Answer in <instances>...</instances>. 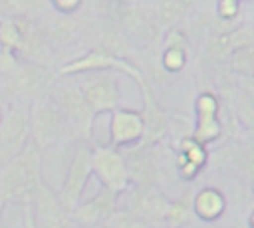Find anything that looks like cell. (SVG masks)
Returning a JSON list of instances; mask_svg holds the SVG:
<instances>
[{"instance_id": "6da1fadb", "label": "cell", "mask_w": 254, "mask_h": 228, "mask_svg": "<svg viewBox=\"0 0 254 228\" xmlns=\"http://www.w3.org/2000/svg\"><path fill=\"white\" fill-rule=\"evenodd\" d=\"M42 178V149L30 139L28 145L8 159L0 169V202L16 196H30Z\"/></svg>"}, {"instance_id": "7a4b0ae2", "label": "cell", "mask_w": 254, "mask_h": 228, "mask_svg": "<svg viewBox=\"0 0 254 228\" xmlns=\"http://www.w3.org/2000/svg\"><path fill=\"white\" fill-rule=\"evenodd\" d=\"M54 103L62 111L65 125L69 133L77 139H91V129H93V117L95 113L89 109L81 87L77 81L71 79H54L52 85L48 87Z\"/></svg>"}, {"instance_id": "3957f363", "label": "cell", "mask_w": 254, "mask_h": 228, "mask_svg": "<svg viewBox=\"0 0 254 228\" xmlns=\"http://www.w3.org/2000/svg\"><path fill=\"white\" fill-rule=\"evenodd\" d=\"M52 81H54V75L46 65L20 59L10 73L0 75V91L4 99H8L10 103L18 101V103L30 105L32 99H36L40 93H44L52 85Z\"/></svg>"}, {"instance_id": "277c9868", "label": "cell", "mask_w": 254, "mask_h": 228, "mask_svg": "<svg viewBox=\"0 0 254 228\" xmlns=\"http://www.w3.org/2000/svg\"><path fill=\"white\" fill-rule=\"evenodd\" d=\"M28 115H30V139L42 151L56 145L60 139H64V135L69 133L65 119L58 109V105L54 103L48 89L30 101Z\"/></svg>"}, {"instance_id": "5b68a950", "label": "cell", "mask_w": 254, "mask_h": 228, "mask_svg": "<svg viewBox=\"0 0 254 228\" xmlns=\"http://www.w3.org/2000/svg\"><path fill=\"white\" fill-rule=\"evenodd\" d=\"M91 149L93 147L89 145L87 139H77V145L73 149L65 176L60 184L58 198L67 212H71L77 206V202L81 200V194L85 190V184L91 176Z\"/></svg>"}, {"instance_id": "8992f818", "label": "cell", "mask_w": 254, "mask_h": 228, "mask_svg": "<svg viewBox=\"0 0 254 228\" xmlns=\"http://www.w3.org/2000/svg\"><path fill=\"white\" fill-rule=\"evenodd\" d=\"M30 141L28 103H10L0 117V163L18 155Z\"/></svg>"}, {"instance_id": "52a82bcc", "label": "cell", "mask_w": 254, "mask_h": 228, "mask_svg": "<svg viewBox=\"0 0 254 228\" xmlns=\"http://www.w3.org/2000/svg\"><path fill=\"white\" fill-rule=\"evenodd\" d=\"M91 172L99 178V182L121 194L129 188V171L125 165V157L117 151V147L97 145L91 149Z\"/></svg>"}, {"instance_id": "ba28073f", "label": "cell", "mask_w": 254, "mask_h": 228, "mask_svg": "<svg viewBox=\"0 0 254 228\" xmlns=\"http://www.w3.org/2000/svg\"><path fill=\"white\" fill-rule=\"evenodd\" d=\"M169 204L171 202L153 184H137L133 190L127 192V204L123 206V210L151 228L165 222Z\"/></svg>"}, {"instance_id": "9c48e42d", "label": "cell", "mask_w": 254, "mask_h": 228, "mask_svg": "<svg viewBox=\"0 0 254 228\" xmlns=\"http://www.w3.org/2000/svg\"><path fill=\"white\" fill-rule=\"evenodd\" d=\"M30 198H32L30 208H32L36 228H67L69 226L71 222L69 212L62 206L54 188H50L42 178L30 192Z\"/></svg>"}, {"instance_id": "30bf717a", "label": "cell", "mask_w": 254, "mask_h": 228, "mask_svg": "<svg viewBox=\"0 0 254 228\" xmlns=\"http://www.w3.org/2000/svg\"><path fill=\"white\" fill-rule=\"evenodd\" d=\"M93 73H95L93 77L79 83L81 93L95 115L111 113L115 107H119V97H121L117 77L109 73V69H99Z\"/></svg>"}, {"instance_id": "8fae6325", "label": "cell", "mask_w": 254, "mask_h": 228, "mask_svg": "<svg viewBox=\"0 0 254 228\" xmlns=\"http://www.w3.org/2000/svg\"><path fill=\"white\" fill-rule=\"evenodd\" d=\"M145 129L143 113L135 109L115 107L109 113V143L111 147H129L141 141Z\"/></svg>"}, {"instance_id": "7c38bea8", "label": "cell", "mask_w": 254, "mask_h": 228, "mask_svg": "<svg viewBox=\"0 0 254 228\" xmlns=\"http://www.w3.org/2000/svg\"><path fill=\"white\" fill-rule=\"evenodd\" d=\"M117 198L119 194L109 190V188H101L95 196H91L85 202H77V206L69 212V218L81 226H97L101 222H107V218L113 214V210L117 208Z\"/></svg>"}, {"instance_id": "4fadbf2b", "label": "cell", "mask_w": 254, "mask_h": 228, "mask_svg": "<svg viewBox=\"0 0 254 228\" xmlns=\"http://www.w3.org/2000/svg\"><path fill=\"white\" fill-rule=\"evenodd\" d=\"M196 127L192 137L206 145L222 135V123L218 119V99L214 93L204 91L196 97Z\"/></svg>"}, {"instance_id": "5bb4252c", "label": "cell", "mask_w": 254, "mask_h": 228, "mask_svg": "<svg viewBox=\"0 0 254 228\" xmlns=\"http://www.w3.org/2000/svg\"><path fill=\"white\" fill-rule=\"evenodd\" d=\"M125 165L129 171V178L137 180V184H153L159 171V159L155 155V145L135 143L127 147Z\"/></svg>"}, {"instance_id": "9a60e30c", "label": "cell", "mask_w": 254, "mask_h": 228, "mask_svg": "<svg viewBox=\"0 0 254 228\" xmlns=\"http://www.w3.org/2000/svg\"><path fill=\"white\" fill-rule=\"evenodd\" d=\"M206 163V149L202 143H198L194 137H185L181 141V153L177 157L179 172L185 178H192L198 174V171Z\"/></svg>"}, {"instance_id": "2e32d148", "label": "cell", "mask_w": 254, "mask_h": 228, "mask_svg": "<svg viewBox=\"0 0 254 228\" xmlns=\"http://www.w3.org/2000/svg\"><path fill=\"white\" fill-rule=\"evenodd\" d=\"M224 206H226L224 194L212 186L202 188L192 198V212L202 220H216L224 212Z\"/></svg>"}, {"instance_id": "e0dca14e", "label": "cell", "mask_w": 254, "mask_h": 228, "mask_svg": "<svg viewBox=\"0 0 254 228\" xmlns=\"http://www.w3.org/2000/svg\"><path fill=\"white\" fill-rule=\"evenodd\" d=\"M30 22V18H0V46L16 54Z\"/></svg>"}, {"instance_id": "ac0fdd59", "label": "cell", "mask_w": 254, "mask_h": 228, "mask_svg": "<svg viewBox=\"0 0 254 228\" xmlns=\"http://www.w3.org/2000/svg\"><path fill=\"white\" fill-rule=\"evenodd\" d=\"M192 6V0H157V24L169 28L179 22Z\"/></svg>"}, {"instance_id": "d6986e66", "label": "cell", "mask_w": 254, "mask_h": 228, "mask_svg": "<svg viewBox=\"0 0 254 228\" xmlns=\"http://www.w3.org/2000/svg\"><path fill=\"white\" fill-rule=\"evenodd\" d=\"M190 210H192V196L185 194L177 202L169 204L167 214H165V224L169 228H183L190 218Z\"/></svg>"}, {"instance_id": "ffe728a7", "label": "cell", "mask_w": 254, "mask_h": 228, "mask_svg": "<svg viewBox=\"0 0 254 228\" xmlns=\"http://www.w3.org/2000/svg\"><path fill=\"white\" fill-rule=\"evenodd\" d=\"M228 63H230V69L234 73L246 75V77H254V44L236 48L228 56Z\"/></svg>"}, {"instance_id": "44dd1931", "label": "cell", "mask_w": 254, "mask_h": 228, "mask_svg": "<svg viewBox=\"0 0 254 228\" xmlns=\"http://www.w3.org/2000/svg\"><path fill=\"white\" fill-rule=\"evenodd\" d=\"M40 0H0V18H30Z\"/></svg>"}, {"instance_id": "7402d4cb", "label": "cell", "mask_w": 254, "mask_h": 228, "mask_svg": "<svg viewBox=\"0 0 254 228\" xmlns=\"http://www.w3.org/2000/svg\"><path fill=\"white\" fill-rule=\"evenodd\" d=\"M75 30H77V24L69 18V14H64V12H60L48 26V34L56 42H67L75 34Z\"/></svg>"}, {"instance_id": "603a6c76", "label": "cell", "mask_w": 254, "mask_h": 228, "mask_svg": "<svg viewBox=\"0 0 254 228\" xmlns=\"http://www.w3.org/2000/svg\"><path fill=\"white\" fill-rule=\"evenodd\" d=\"M161 63L171 73L181 71L187 63V46H165V52L161 56Z\"/></svg>"}, {"instance_id": "cb8c5ba5", "label": "cell", "mask_w": 254, "mask_h": 228, "mask_svg": "<svg viewBox=\"0 0 254 228\" xmlns=\"http://www.w3.org/2000/svg\"><path fill=\"white\" fill-rule=\"evenodd\" d=\"M236 115L244 127H254V99L240 87L236 89Z\"/></svg>"}, {"instance_id": "d4e9b609", "label": "cell", "mask_w": 254, "mask_h": 228, "mask_svg": "<svg viewBox=\"0 0 254 228\" xmlns=\"http://www.w3.org/2000/svg\"><path fill=\"white\" fill-rule=\"evenodd\" d=\"M109 220V228H149L147 224H143L141 220H137L133 214L125 212L123 208H115L113 214L107 218Z\"/></svg>"}, {"instance_id": "484cf974", "label": "cell", "mask_w": 254, "mask_h": 228, "mask_svg": "<svg viewBox=\"0 0 254 228\" xmlns=\"http://www.w3.org/2000/svg\"><path fill=\"white\" fill-rule=\"evenodd\" d=\"M238 12H240V0H218L216 4V14L222 22L234 20Z\"/></svg>"}, {"instance_id": "4316f807", "label": "cell", "mask_w": 254, "mask_h": 228, "mask_svg": "<svg viewBox=\"0 0 254 228\" xmlns=\"http://www.w3.org/2000/svg\"><path fill=\"white\" fill-rule=\"evenodd\" d=\"M50 2L54 4V8L58 12H64V14L75 12L79 8V4H81V0H50Z\"/></svg>"}, {"instance_id": "83f0119b", "label": "cell", "mask_w": 254, "mask_h": 228, "mask_svg": "<svg viewBox=\"0 0 254 228\" xmlns=\"http://www.w3.org/2000/svg\"><path fill=\"white\" fill-rule=\"evenodd\" d=\"M24 228H36V224H34V216H32V208H30V202L24 206Z\"/></svg>"}, {"instance_id": "f1b7e54d", "label": "cell", "mask_w": 254, "mask_h": 228, "mask_svg": "<svg viewBox=\"0 0 254 228\" xmlns=\"http://www.w3.org/2000/svg\"><path fill=\"white\" fill-rule=\"evenodd\" d=\"M250 226H252V228H254V212H252V214H250Z\"/></svg>"}, {"instance_id": "f546056e", "label": "cell", "mask_w": 254, "mask_h": 228, "mask_svg": "<svg viewBox=\"0 0 254 228\" xmlns=\"http://www.w3.org/2000/svg\"><path fill=\"white\" fill-rule=\"evenodd\" d=\"M252 188H254V172H252Z\"/></svg>"}, {"instance_id": "4dcf8cb0", "label": "cell", "mask_w": 254, "mask_h": 228, "mask_svg": "<svg viewBox=\"0 0 254 228\" xmlns=\"http://www.w3.org/2000/svg\"><path fill=\"white\" fill-rule=\"evenodd\" d=\"M0 117H2V105H0Z\"/></svg>"}, {"instance_id": "1f68e13d", "label": "cell", "mask_w": 254, "mask_h": 228, "mask_svg": "<svg viewBox=\"0 0 254 228\" xmlns=\"http://www.w3.org/2000/svg\"><path fill=\"white\" fill-rule=\"evenodd\" d=\"M151 228H159V226H151ZM165 228H169V226H165Z\"/></svg>"}, {"instance_id": "d6a6232c", "label": "cell", "mask_w": 254, "mask_h": 228, "mask_svg": "<svg viewBox=\"0 0 254 228\" xmlns=\"http://www.w3.org/2000/svg\"><path fill=\"white\" fill-rule=\"evenodd\" d=\"M0 48H2V46H0Z\"/></svg>"}]
</instances>
